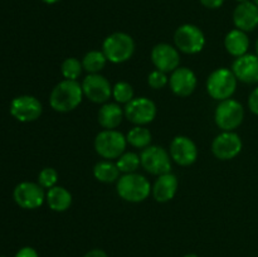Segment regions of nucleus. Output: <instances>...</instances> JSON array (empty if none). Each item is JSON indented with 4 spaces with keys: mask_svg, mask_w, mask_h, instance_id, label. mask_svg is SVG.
I'll list each match as a JSON object with an SVG mask.
<instances>
[{
    "mask_svg": "<svg viewBox=\"0 0 258 257\" xmlns=\"http://www.w3.org/2000/svg\"><path fill=\"white\" fill-rule=\"evenodd\" d=\"M83 96L82 85L77 81L63 80L50 92V107L57 112H70L80 106Z\"/></svg>",
    "mask_w": 258,
    "mask_h": 257,
    "instance_id": "obj_1",
    "label": "nucleus"
},
{
    "mask_svg": "<svg viewBox=\"0 0 258 257\" xmlns=\"http://www.w3.org/2000/svg\"><path fill=\"white\" fill-rule=\"evenodd\" d=\"M117 194L126 202L140 203L150 196L151 186L148 179L138 173L123 174L117 180Z\"/></svg>",
    "mask_w": 258,
    "mask_h": 257,
    "instance_id": "obj_2",
    "label": "nucleus"
},
{
    "mask_svg": "<svg viewBox=\"0 0 258 257\" xmlns=\"http://www.w3.org/2000/svg\"><path fill=\"white\" fill-rule=\"evenodd\" d=\"M102 52L110 62H127L135 53V42L131 35L126 34V33H112L103 40Z\"/></svg>",
    "mask_w": 258,
    "mask_h": 257,
    "instance_id": "obj_3",
    "label": "nucleus"
},
{
    "mask_svg": "<svg viewBox=\"0 0 258 257\" xmlns=\"http://www.w3.org/2000/svg\"><path fill=\"white\" fill-rule=\"evenodd\" d=\"M237 81L238 80L232 70L224 67L217 68L207 80V91L212 98L221 102L233 96L237 88Z\"/></svg>",
    "mask_w": 258,
    "mask_h": 257,
    "instance_id": "obj_4",
    "label": "nucleus"
},
{
    "mask_svg": "<svg viewBox=\"0 0 258 257\" xmlns=\"http://www.w3.org/2000/svg\"><path fill=\"white\" fill-rule=\"evenodd\" d=\"M126 136L116 130H103L96 135L95 150L103 159H118L125 153Z\"/></svg>",
    "mask_w": 258,
    "mask_h": 257,
    "instance_id": "obj_5",
    "label": "nucleus"
},
{
    "mask_svg": "<svg viewBox=\"0 0 258 257\" xmlns=\"http://www.w3.org/2000/svg\"><path fill=\"white\" fill-rule=\"evenodd\" d=\"M174 43L176 49L185 54H197L206 45V37L201 28L193 24H183L175 30Z\"/></svg>",
    "mask_w": 258,
    "mask_h": 257,
    "instance_id": "obj_6",
    "label": "nucleus"
},
{
    "mask_svg": "<svg viewBox=\"0 0 258 257\" xmlns=\"http://www.w3.org/2000/svg\"><path fill=\"white\" fill-rule=\"evenodd\" d=\"M244 118V108L238 101L228 98L217 106L214 120L217 126L223 131H233L238 127Z\"/></svg>",
    "mask_w": 258,
    "mask_h": 257,
    "instance_id": "obj_7",
    "label": "nucleus"
},
{
    "mask_svg": "<svg viewBox=\"0 0 258 257\" xmlns=\"http://www.w3.org/2000/svg\"><path fill=\"white\" fill-rule=\"evenodd\" d=\"M141 166L153 175H163L171 171V156L161 146L150 145L140 154Z\"/></svg>",
    "mask_w": 258,
    "mask_h": 257,
    "instance_id": "obj_8",
    "label": "nucleus"
},
{
    "mask_svg": "<svg viewBox=\"0 0 258 257\" xmlns=\"http://www.w3.org/2000/svg\"><path fill=\"white\" fill-rule=\"evenodd\" d=\"M156 105L148 97H134L123 108L125 117L135 125L144 126L156 117Z\"/></svg>",
    "mask_w": 258,
    "mask_h": 257,
    "instance_id": "obj_9",
    "label": "nucleus"
},
{
    "mask_svg": "<svg viewBox=\"0 0 258 257\" xmlns=\"http://www.w3.org/2000/svg\"><path fill=\"white\" fill-rule=\"evenodd\" d=\"M13 198L20 208L37 209L45 201L44 188L33 181H22L15 186Z\"/></svg>",
    "mask_w": 258,
    "mask_h": 257,
    "instance_id": "obj_10",
    "label": "nucleus"
},
{
    "mask_svg": "<svg viewBox=\"0 0 258 257\" xmlns=\"http://www.w3.org/2000/svg\"><path fill=\"white\" fill-rule=\"evenodd\" d=\"M10 113L20 122H32L42 115V103L34 96H18L10 103Z\"/></svg>",
    "mask_w": 258,
    "mask_h": 257,
    "instance_id": "obj_11",
    "label": "nucleus"
},
{
    "mask_svg": "<svg viewBox=\"0 0 258 257\" xmlns=\"http://www.w3.org/2000/svg\"><path fill=\"white\" fill-rule=\"evenodd\" d=\"M83 95L95 103H106L112 96L110 81L100 73H91L82 82Z\"/></svg>",
    "mask_w": 258,
    "mask_h": 257,
    "instance_id": "obj_12",
    "label": "nucleus"
},
{
    "mask_svg": "<svg viewBox=\"0 0 258 257\" xmlns=\"http://www.w3.org/2000/svg\"><path fill=\"white\" fill-rule=\"evenodd\" d=\"M242 139L234 131H223L212 143V151L219 160H231L242 150Z\"/></svg>",
    "mask_w": 258,
    "mask_h": 257,
    "instance_id": "obj_13",
    "label": "nucleus"
},
{
    "mask_svg": "<svg viewBox=\"0 0 258 257\" xmlns=\"http://www.w3.org/2000/svg\"><path fill=\"white\" fill-rule=\"evenodd\" d=\"M169 154L178 165L189 166L198 159V148L190 138L179 135L175 136L170 143Z\"/></svg>",
    "mask_w": 258,
    "mask_h": 257,
    "instance_id": "obj_14",
    "label": "nucleus"
},
{
    "mask_svg": "<svg viewBox=\"0 0 258 257\" xmlns=\"http://www.w3.org/2000/svg\"><path fill=\"white\" fill-rule=\"evenodd\" d=\"M151 60L156 70L169 73L175 71L180 65L179 50L168 43H159L151 50Z\"/></svg>",
    "mask_w": 258,
    "mask_h": 257,
    "instance_id": "obj_15",
    "label": "nucleus"
},
{
    "mask_svg": "<svg viewBox=\"0 0 258 257\" xmlns=\"http://www.w3.org/2000/svg\"><path fill=\"white\" fill-rule=\"evenodd\" d=\"M197 76L190 68L178 67L171 72L169 85L171 91L179 97H188L197 88Z\"/></svg>",
    "mask_w": 258,
    "mask_h": 257,
    "instance_id": "obj_16",
    "label": "nucleus"
},
{
    "mask_svg": "<svg viewBox=\"0 0 258 257\" xmlns=\"http://www.w3.org/2000/svg\"><path fill=\"white\" fill-rule=\"evenodd\" d=\"M232 72L241 82L258 83V55L246 53L237 57L232 65Z\"/></svg>",
    "mask_w": 258,
    "mask_h": 257,
    "instance_id": "obj_17",
    "label": "nucleus"
},
{
    "mask_svg": "<svg viewBox=\"0 0 258 257\" xmlns=\"http://www.w3.org/2000/svg\"><path fill=\"white\" fill-rule=\"evenodd\" d=\"M233 23L237 29L252 32L258 25V7L254 3H239L233 12Z\"/></svg>",
    "mask_w": 258,
    "mask_h": 257,
    "instance_id": "obj_18",
    "label": "nucleus"
},
{
    "mask_svg": "<svg viewBox=\"0 0 258 257\" xmlns=\"http://www.w3.org/2000/svg\"><path fill=\"white\" fill-rule=\"evenodd\" d=\"M178 178H176L175 174L170 171V173L158 176L155 184L151 188V193H153L154 199L156 202L166 203V202H170L175 197L176 191H178Z\"/></svg>",
    "mask_w": 258,
    "mask_h": 257,
    "instance_id": "obj_19",
    "label": "nucleus"
},
{
    "mask_svg": "<svg viewBox=\"0 0 258 257\" xmlns=\"http://www.w3.org/2000/svg\"><path fill=\"white\" fill-rule=\"evenodd\" d=\"M125 116L117 102H106L98 111V123L105 130H115Z\"/></svg>",
    "mask_w": 258,
    "mask_h": 257,
    "instance_id": "obj_20",
    "label": "nucleus"
},
{
    "mask_svg": "<svg viewBox=\"0 0 258 257\" xmlns=\"http://www.w3.org/2000/svg\"><path fill=\"white\" fill-rule=\"evenodd\" d=\"M45 202L48 207L54 212H66L72 204V194L64 186L55 185L48 189L45 194Z\"/></svg>",
    "mask_w": 258,
    "mask_h": 257,
    "instance_id": "obj_21",
    "label": "nucleus"
},
{
    "mask_svg": "<svg viewBox=\"0 0 258 257\" xmlns=\"http://www.w3.org/2000/svg\"><path fill=\"white\" fill-rule=\"evenodd\" d=\"M224 47L227 52L233 57H241L246 54L249 48V39L247 37L246 32L239 29H233L227 33L224 38Z\"/></svg>",
    "mask_w": 258,
    "mask_h": 257,
    "instance_id": "obj_22",
    "label": "nucleus"
},
{
    "mask_svg": "<svg viewBox=\"0 0 258 257\" xmlns=\"http://www.w3.org/2000/svg\"><path fill=\"white\" fill-rule=\"evenodd\" d=\"M120 173L117 165L115 163H111L110 160L98 161L93 168V175L98 181L102 183H113L117 181L120 178Z\"/></svg>",
    "mask_w": 258,
    "mask_h": 257,
    "instance_id": "obj_23",
    "label": "nucleus"
},
{
    "mask_svg": "<svg viewBox=\"0 0 258 257\" xmlns=\"http://www.w3.org/2000/svg\"><path fill=\"white\" fill-rule=\"evenodd\" d=\"M151 139H153V135H151L150 130L146 128L145 126L139 125L134 126L126 135L127 144L138 149H145L150 146Z\"/></svg>",
    "mask_w": 258,
    "mask_h": 257,
    "instance_id": "obj_24",
    "label": "nucleus"
},
{
    "mask_svg": "<svg viewBox=\"0 0 258 257\" xmlns=\"http://www.w3.org/2000/svg\"><path fill=\"white\" fill-rule=\"evenodd\" d=\"M106 63H107V58L103 54L102 50H90L86 53L82 59L83 70L88 72V75L100 73L105 68Z\"/></svg>",
    "mask_w": 258,
    "mask_h": 257,
    "instance_id": "obj_25",
    "label": "nucleus"
},
{
    "mask_svg": "<svg viewBox=\"0 0 258 257\" xmlns=\"http://www.w3.org/2000/svg\"><path fill=\"white\" fill-rule=\"evenodd\" d=\"M116 165H117L118 170L123 174L136 173V170L139 169V166L141 165L140 155H138L136 153H133V151L123 153L122 155L117 159V161H116Z\"/></svg>",
    "mask_w": 258,
    "mask_h": 257,
    "instance_id": "obj_26",
    "label": "nucleus"
},
{
    "mask_svg": "<svg viewBox=\"0 0 258 257\" xmlns=\"http://www.w3.org/2000/svg\"><path fill=\"white\" fill-rule=\"evenodd\" d=\"M82 62H80V60L75 57L66 58V59L63 60L62 66H60V72H62L64 80L77 81V78L80 77L81 73H82Z\"/></svg>",
    "mask_w": 258,
    "mask_h": 257,
    "instance_id": "obj_27",
    "label": "nucleus"
},
{
    "mask_svg": "<svg viewBox=\"0 0 258 257\" xmlns=\"http://www.w3.org/2000/svg\"><path fill=\"white\" fill-rule=\"evenodd\" d=\"M112 96L117 103H128L134 98V88L127 82H117L112 87Z\"/></svg>",
    "mask_w": 258,
    "mask_h": 257,
    "instance_id": "obj_28",
    "label": "nucleus"
},
{
    "mask_svg": "<svg viewBox=\"0 0 258 257\" xmlns=\"http://www.w3.org/2000/svg\"><path fill=\"white\" fill-rule=\"evenodd\" d=\"M58 173L53 168H44L38 175V184L44 189H50L57 185Z\"/></svg>",
    "mask_w": 258,
    "mask_h": 257,
    "instance_id": "obj_29",
    "label": "nucleus"
},
{
    "mask_svg": "<svg viewBox=\"0 0 258 257\" xmlns=\"http://www.w3.org/2000/svg\"><path fill=\"white\" fill-rule=\"evenodd\" d=\"M148 83L151 88H154V90H161V88H164L169 83V78L165 72L155 70L149 75Z\"/></svg>",
    "mask_w": 258,
    "mask_h": 257,
    "instance_id": "obj_30",
    "label": "nucleus"
},
{
    "mask_svg": "<svg viewBox=\"0 0 258 257\" xmlns=\"http://www.w3.org/2000/svg\"><path fill=\"white\" fill-rule=\"evenodd\" d=\"M248 107L254 115H258V87L254 88L248 97Z\"/></svg>",
    "mask_w": 258,
    "mask_h": 257,
    "instance_id": "obj_31",
    "label": "nucleus"
},
{
    "mask_svg": "<svg viewBox=\"0 0 258 257\" xmlns=\"http://www.w3.org/2000/svg\"><path fill=\"white\" fill-rule=\"evenodd\" d=\"M14 257H39V254L33 247H23L17 252Z\"/></svg>",
    "mask_w": 258,
    "mask_h": 257,
    "instance_id": "obj_32",
    "label": "nucleus"
},
{
    "mask_svg": "<svg viewBox=\"0 0 258 257\" xmlns=\"http://www.w3.org/2000/svg\"><path fill=\"white\" fill-rule=\"evenodd\" d=\"M202 5L208 9H218L223 5L224 0H201Z\"/></svg>",
    "mask_w": 258,
    "mask_h": 257,
    "instance_id": "obj_33",
    "label": "nucleus"
},
{
    "mask_svg": "<svg viewBox=\"0 0 258 257\" xmlns=\"http://www.w3.org/2000/svg\"><path fill=\"white\" fill-rule=\"evenodd\" d=\"M83 257H108V256H107V253L103 251V249L95 248V249H91V251H88Z\"/></svg>",
    "mask_w": 258,
    "mask_h": 257,
    "instance_id": "obj_34",
    "label": "nucleus"
},
{
    "mask_svg": "<svg viewBox=\"0 0 258 257\" xmlns=\"http://www.w3.org/2000/svg\"><path fill=\"white\" fill-rule=\"evenodd\" d=\"M42 2L47 3V4H55V3H58L59 0H42Z\"/></svg>",
    "mask_w": 258,
    "mask_h": 257,
    "instance_id": "obj_35",
    "label": "nucleus"
},
{
    "mask_svg": "<svg viewBox=\"0 0 258 257\" xmlns=\"http://www.w3.org/2000/svg\"><path fill=\"white\" fill-rule=\"evenodd\" d=\"M184 257H199V256H198V254H196V253H189V254H185Z\"/></svg>",
    "mask_w": 258,
    "mask_h": 257,
    "instance_id": "obj_36",
    "label": "nucleus"
},
{
    "mask_svg": "<svg viewBox=\"0 0 258 257\" xmlns=\"http://www.w3.org/2000/svg\"><path fill=\"white\" fill-rule=\"evenodd\" d=\"M256 53H257V55H258V39H257V42H256Z\"/></svg>",
    "mask_w": 258,
    "mask_h": 257,
    "instance_id": "obj_37",
    "label": "nucleus"
},
{
    "mask_svg": "<svg viewBox=\"0 0 258 257\" xmlns=\"http://www.w3.org/2000/svg\"><path fill=\"white\" fill-rule=\"evenodd\" d=\"M238 3H246V2H249V0H237Z\"/></svg>",
    "mask_w": 258,
    "mask_h": 257,
    "instance_id": "obj_38",
    "label": "nucleus"
},
{
    "mask_svg": "<svg viewBox=\"0 0 258 257\" xmlns=\"http://www.w3.org/2000/svg\"><path fill=\"white\" fill-rule=\"evenodd\" d=\"M253 3H254V4H256L257 7H258V0H253Z\"/></svg>",
    "mask_w": 258,
    "mask_h": 257,
    "instance_id": "obj_39",
    "label": "nucleus"
},
{
    "mask_svg": "<svg viewBox=\"0 0 258 257\" xmlns=\"http://www.w3.org/2000/svg\"><path fill=\"white\" fill-rule=\"evenodd\" d=\"M0 257H4V256H0Z\"/></svg>",
    "mask_w": 258,
    "mask_h": 257,
    "instance_id": "obj_40",
    "label": "nucleus"
}]
</instances>
